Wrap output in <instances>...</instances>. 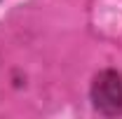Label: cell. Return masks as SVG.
I'll use <instances>...</instances> for the list:
<instances>
[{"label": "cell", "mask_w": 122, "mask_h": 119, "mask_svg": "<svg viewBox=\"0 0 122 119\" xmlns=\"http://www.w3.org/2000/svg\"><path fill=\"white\" fill-rule=\"evenodd\" d=\"M92 101L103 114L122 112V77L115 70H103L92 84Z\"/></svg>", "instance_id": "6da1fadb"}]
</instances>
